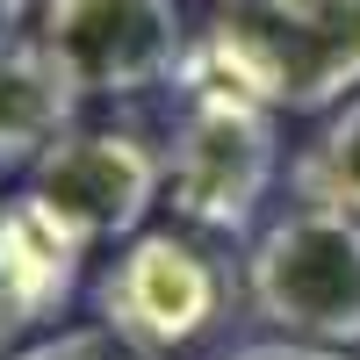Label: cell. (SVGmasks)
I'll return each instance as SVG.
<instances>
[{"label":"cell","instance_id":"1","mask_svg":"<svg viewBox=\"0 0 360 360\" xmlns=\"http://www.w3.org/2000/svg\"><path fill=\"white\" fill-rule=\"evenodd\" d=\"M202 65L274 115H317L360 94V0H209Z\"/></svg>","mask_w":360,"mask_h":360},{"label":"cell","instance_id":"2","mask_svg":"<svg viewBox=\"0 0 360 360\" xmlns=\"http://www.w3.org/2000/svg\"><path fill=\"white\" fill-rule=\"evenodd\" d=\"M281 144H274V108L252 101L245 86H231L224 72L202 65V51L188 58V101L173 123L166 152V188L173 209L202 231H245L252 209L274 188Z\"/></svg>","mask_w":360,"mask_h":360},{"label":"cell","instance_id":"3","mask_svg":"<svg viewBox=\"0 0 360 360\" xmlns=\"http://www.w3.org/2000/svg\"><path fill=\"white\" fill-rule=\"evenodd\" d=\"M252 310L303 346H360V217L303 202L259 231L245 259Z\"/></svg>","mask_w":360,"mask_h":360},{"label":"cell","instance_id":"4","mask_svg":"<svg viewBox=\"0 0 360 360\" xmlns=\"http://www.w3.org/2000/svg\"><path fill=\"white\" fill-rule=\"evenodd\" d=\"M37 37L79 79V94H144L180 79L195 58L180 0H44Z\"/></svg>","mask_w":360,"mask_h":360},{"label":"cell","instance_id":"5","mask_svg":"<svg viewBox=\"0 0 360 360\" xmlns=\"http://www.w3.org/2000/svg\"><path fill=\"white\" fill-rule=\"evenodd\" d=\"M94 310L108 332H123L144 353H173L202 339L224 310V274L202 245H188L180 231H137L123 252L108 259V274L94 288Z\"/></svg>","mask_w":360,"mask_h":360},{"label":"cell","instance_id":"6","mask_svg":"<svg viewBox=\"0 0 360 360\" xmlns=\"http://www.w3.org/2000/svg\"><path fill=\"white\" fill-rule=\"evenodd\" d=\"M159 188H166V152L144 144L137 130H72L29 166V195L79 245L137 238V224L159 202Z\"/></svg>","mask_w":360,"mask_h":360},{"label":"cell","instance_id":"7","mask_svg":"<svg viewBox=\"0 0 360 360\" xmlns=\"http://www.w3.org/2000/svg\"><path fill=\"white\" fill-rule=\"evenodd\" d=\"M79 79L58 65V51L44 37H22L0 51V173L37 166L58 137H72L79 115Z\"/></svg>","mask_w":360,"mask_h":360},{"label":"cell","instance_id":"8","mask_svg":"<svg viewBox=\"0 0 360 360\" xmlns=\"http://www.w3.org/2000/svg\"><path fill=\"white\" fill-rule=\"evenodd\" d=\"M0 217H8V259H15V281H22V303H29V317H58L72 303V288H79V238L51 217V209L37 202V195H15V202H0Z\"/></svg>","mask_w":360,"mask_h":360},{"label":"cell","instance_id":"9","mask_svg":"<svg viewBox=\"0 0 360 360\" xmlns=\"http://www.w3.org/2000/svg\"><path fill=\"white\" fill-rule=\"evenodd\" d=\"M295 180H303V202H324V209L360 217V94L339 101V115L317 130V144L303 152Z\"/></svg>","mask_w":360,"mask_h":360},{"label":"cell","instance_id":"10","mask_svg":"<svg viewBox=\"0 0 360 360\" xmlns=\"http://www.w3.org/2000/svg\"><path fill=\"white\" fill-rule=\"evenodd\" d=\"M15 360H166V353H144L123 332H108V324H79V332H51L37 346H22Z\"/></svg>","mask_w":360,"mask_h":360},{"label":"cell","instance_id":"11","mask_svg":"<svg viewBox=\"0 0 360 360\" xmlns=\"http://www.w3.org/2000/svg\"><path fill=\"white\" fill-rule=\"evenodd\" d=\"M29 303H22V281H15V259H8V217H0V346L29 332Z\"/></svg>","mask_w":360,"mask_h":360},{"label":"cell","instance_id":"12","mask_svg":"<svg viewBox=\"0 0 360 360\" xmlns=\"http://www.w3.org/2000/svg\"><path fill=\"white\" fill-rule=\"evenodd\" d=\"M231 360H346L332 346H303V339H259V346H238Z\"/></svg>","mask_w":360,"mask_h":360},{"label":"cell","instance_id":"13","mask_svg":"<svg viewBox=\"0 0 360 360\" xmlns=\"http://www.w3.org/2000/svg\"><path fill=\"white\" fill-rule=\"evenodd\" d=\"M22 15H29V0H0V51L22 44Z\"/></svg>","mask_w":360,"mask_h":360}]
</instances>
